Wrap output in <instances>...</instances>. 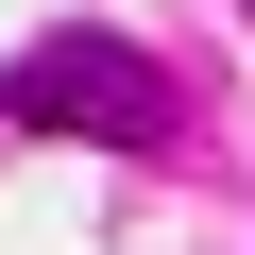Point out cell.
Listing matches in <instances>:
<instances>
[{"mask_svg":"<svg viewBox=\"0 0 255 255\" xmlns=\"http://www.w3.org/2000/svg\"><path fill=\"white\" fill-rule=\"evenodd\" d=\"M17 119H51V136H170V85L119 51V34H51V51H17V85H0Z\"/></svg>","mask_w":255,"mask_h":255,"instance_id":"cell-1","label":"cell"}]
</instances>
